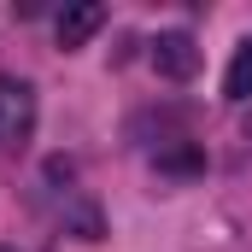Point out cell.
Wrapping results in <instances>:
<instances>
[{
	"mask_svg": "<svg viewBox=\"0 0 252 252\" xmlns=\"http://www.w3.org/2000/svg\"><path fill=\"white\" fill-rule=\"evenodd\" d=\"M35 135V88L0 70V153H18Z\"/></svg>",
	"mask_w": 252,
	"mask_h": 252,
	"instance_id": "obj_1",
	"label": "cell"
},
{
	"mask_svg": "<svg viewBox=\"0 0 252 252\" xmlns=\"http://www.w3.org/2000/svg\"><path fill=\"white\" fill-rule=\"evenodd\" d=\"M153 70L170 76V82H188L193 70H199V47H193L188 30H158V41H153Z\"/></svg>",
	"mask_w": 252,
	"mask_h": 252,
	"instance_id": "obj_2",
	"label": "cell"
},
{
	"mask_svg": "<svg viewBox=\"0 0 252 252\" xmlns=\"http://www.w3.org/2000/svg\"><path fill=\"white\" fill-rule=\"evenodd\" d=\"M100 24H106V6H100V0H76V6H64V12H59V47H82Z\"/></svg>",
	"mask_w": 252,
	"mask_h": 252,
	"instance_id": "obj_3",
	"label": "cell"
},
{
	"mask_svg": "<svg viewBox=\"0 0 252 252\" xmlns=\"http://www.w3.org/2000/svg\"><path fill=\"white\" fill-rule=\"evenodd\" d=\"M223 100H252V35L235 47V59L223 70Z\"/></svg>",
	"mask_w": 252,
	"mask_h": 252,
	"instance_id": "obj_4",
	"label": "cell"
},
{
	"mask_svg": "<svg viewBox=\"0 0 252 252\" xmlns=\"http://www.w3.org/2000/svg\"><path fill=\"white\" fill-rule=\"evenodd\" d=\"M205 158H199V147H164L158 153V170H176V176H193Z\"/></svg>",
	"mask_w": 252,
	"mask_h": 252,
	"instance_id": "obj_5",
	"label": "cell"
},
{
	"mask_svg": "<svg viewBox=\"0 0 252 252\" xmlns=\"http://www.w3.org/2000/svg\"><path fill=\"white\" fill-rule=\"evenodd\" d=\"M0 252H18V247H0Z\"/></svg>",
	"mask_w": 252,
	"mask_h": 252,
	"instance_id": "obj_6",
	"label": "cell"
}]
</instances>
